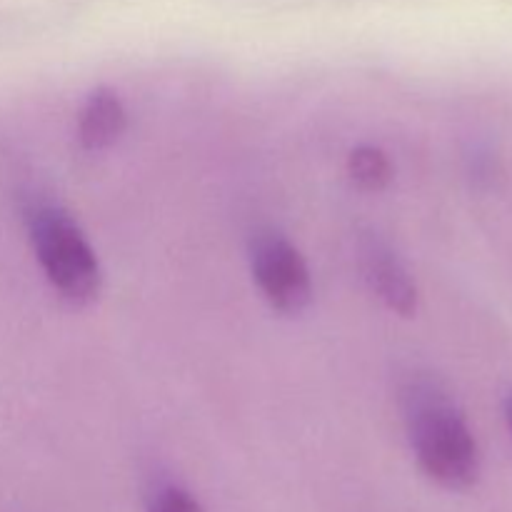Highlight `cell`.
<instances>
[{
	"label": "cell",
	"mask_w": 512,
	"mask_h": 512,
	"mask_svg": "<svg viewBox=\"0 0 512 512\" xmlns=\"http://www.w3.org/2000/svg\"><path fill=\"white\" fill-rule=\"evenodd\" d=\"M400 405L420 468L448 490H468L480 478V450L453 393L433 375H410Z\"/></svg>",
	"instance_id": "cell-1"
},
{
	"label": "cell",
	"mask_w": 512,
	"mask_h": 512,
	"mask_svg": "<svg viewBox=\"0 0 512 512\" xmlns=\"http://www.w3.org/2000/svg\"><path fill=\"white\" fill-rule=\"evenodd\" d=\"M35 255L55 293L70 305H90L103 288V273L83 230L63 208L35 203L28 208Z\"/></svg>",
	"instance_id": "cell-2"
},
{
	"label": "cell",
	"mask_w": 512,
	"mask_h": 512,
	"mask_svg": "<svg viewBox=\"0 0 512 512\" xmlns=\"http://www.w3.org/2000/svg\"><path fill=\"white\" fill-rule=\"evenodd\" d=\"M250 268L260 293L280 315L305 313L313 300V280L303 255L278 230H258L250 240Z\"/></svg>",
	"instance_id": "cell-3"
},
{
	"label": "cell",
	"mask_w": 512,
	"mask_h": 512,
	"mask_svg": "<svg viewBox=\"0 0 512 512\" xmlns=\"http://www.w3.org/2000/svg\"><path fill=\"white\" fill-rule=\"evenodd\" d=\"M365 283L393 313L410 318L418 310V285L393 248L378 233H365L358 243Z\"/></svg>",
	"instance_id": "cell-4"
},
{
	"label": "cell",
	"mask_w": 512,
	"mask_h": 512,
	"mask_svg": "<svg viewBox=\"0 0 512 512\" xmlns=\"http://www.w3.org/2000/svg\"><path fill=\"white\" fill-rule=\"evenodd\" d=\"M125 130V108L118 93L110 88H95L85 100L78 118V140L85 150L98 153L110 148Z\"/></svg>",
	"instance_id": "cell-5"
},
{
	"label": "cell",
	"mask_w": 512,
	"mask_h": 512,
	"mask_svg": "<svg viewBox=\"0 0 512 512\" xmlns=\"http://www.w3.org/2000/svg\"><path fill=\"white\" fill-rule=\"evenodd\" d=\"M348 173L363 190H383L393 180V165L380 148L360 145L350 153Z\"/></svg>",
	"instance_id": "cell-6"
},
{
	"label": "cell",
	"mask_w": 512,
	"mask_h": 512,
	"mask_svg": "<svg viewBox=\"0 0 512 512\" xmlns=\"http://www.w3.org/2000/svg\"><path fill=\"white\" fill-rule=\"evenodd\" d=\"M148 512H205L203 505L180 485H160L150 493Z\"/></svg>",
	"instance_id": "cell-7"
},
{
	"label": "cell",
	"mask_w": 512,
	"mask_h": 512,
	"mask_svg": "<svg viewBox=\"0 0 512 512\" xmlns=\"http://www.w3.org/2000/svg\"><path fill=\"white\" fill-rule=\"evenodd\" d=\"M503 410H505V420H508V428H510V435H512V390L508 395H505Z\"/></svg>",
	"instance_id": "cell-8"
}]
</instances>
